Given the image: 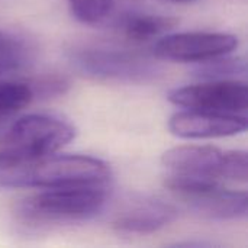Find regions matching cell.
Here are the masks:
<instances>
[{"instance_id":"cell-1","label":"cell","mask_w":248,"mask_h":248,"mask_svg":"<svg viewBox=\"0 0 248 248\" xmlns=\"http://www.w3.org/2000/svg\"><path fill=\"white\" fill-rule=\"evenodd\" d=\"M109 183L41 189L16 206V218L26 227L84 222L97 217L109 201Z\"/></svg>"},{"instance_id":"cell-7","label":"cell","mask_w":248,"mask_h":248,"mask_svg":"<svg viewBox=\"0 0 248 248\" xmlns=\"http://www.w3.org/2000/svg\"><path fill=\"white\" fill-rule=\"evenodd\" d=\"M238 46V38L227 32H179L163 36L154 45L158 60L174 62H202L228 55Z\"/></svg>"},{"instance_id":"cell-5","label":"cell","mask_w":248,"mask_h":248,"mask_svg":"<svg viewBox=\"0 0 248 248\" xmlns=\"http://www.w3.org/2000/svg\"><path fill=\"white\" fill-rule=\"evenodd\" d=\"M166 187L203 218L225 221L247 217V192L228 189L222 186L221 180L170 174L166 179Z\"/></svg>"},{"instance_id":"cell-3","label":"cell","mask_w":248,"mask_h":248,"mask_svg":"<svg viewBox=\"0 0 248 248\" xmlns=\"http://www.w3.org/2000/svg\"><path fill=\"white\" fill-rule=\"evenodd\" d=\"M76 137L65 119L48 113H31L15 121L0 135V169L33 163L57 154Z\"/></svg>"},{"instance_id":"cell-12","label":"cell","mask_w":248,"mask_h":248,"mask_svg":"<svg viewBox=\"0 0 248 248\" xmlns=\"http://www.w3.org/2000/svg\"><path fill=\"white\" fill-rule=\"evenodd\" d=\"M35 90L31 81L0 80V129L32 103Z\"/></svg>"},{"instance_id":"cell-8","label":"cell","mask_w":248,"mask_h":248,"mask_svg":"<svg viewBox=\"0 0 248 248\" xmlns=\"http://www.w3.org/2000/svg\"><path fill=\"white\" fill-rule=\"evenodd\" d=\"M177 215V209L160 198L132 195L115 212L112 228L121 234H151L170 225Z\"/></svg>"},{"instance_id":"cell-16","label":"cell","mask_w":248,"mask_h":248,"mask_svg":"<svg viewBox=\"0 0 248 248\" xmlns=\"http://www.w3.org/2000/svg\"><path fill=\"white\" fill-rule=\"evenodd\" d=\"M32 86L35 90V96L49 97V96L64 93L65 89L68 87V81H67V78L60 77V76H45V77L33 81Z\"/></svg>"},{"instance_id":"cell-11","label":"cell","mask_w":248,"mask_h":248,"mask_svg":"<svg viewBox=\"0 0 248 248\" xmlns=\"http://www.w3.org/2000/svg\"><path fill=\"white\" fill-rule=\"evenodd\" d=\"M177 25L179 20L173 16L147 12H128L118 20V29L132 42H147L160 38Z\"/></svg>"},{"instance_id":"cell-17","label":"cell","mask_w":248,"mask_h":248,"mask_svg":"<svg viewBox=\"0 0 248 248\" xmlns=\"http://www.w3.org/2000/svg\"><path fill=\"white\" fill-rule=\"evenodd\" d=\"M166 1H173V3H192L195 0H166Z\"/></svg>"},{"instance_id":"cell-9","label":"cell","mask_w":248,"mask_h":248,"mask_svg":"<svg viewBox=\"0 0 248 248\" xmlns=\"http://www.w3.org/2000/svg\"><path fill=\"white\" fill-rule=\"evenodd\" d=\"M230 158L231 151H222L217 147L182 145L166 151L161 163L170 174L228 180Z\"/></svg>"},{"instance_id":"cell-2","label":"cell","mask_w":248,"mask_h":248,"mask_svg":"<svg viewBox=\"0 0 248 248\" xmlns=\"http://www.w3.org/2000/svg\"><path fill=\"white\" fill-rule=\"evenodd\" d=\"M109 180L110 169L108 163L80 154H52L29 164L0 169V186L12 189L103 185Z\"/></svg>"},{"instance_id":"cell-14","label":"cell","mask_w":248,"mask_h":248,"mask_svg":"<svg viewBox=\"0 0 248 248\" xmlns=\"http://www.w3.org/2000/svg\"><path fill=\"white\" fill-rule=\"evenodd\" d=\"M247 73L244 57H215L202 62L193 70V76L201 80H237Z\"/></svg>"},{"instance_id":"cell-4","label":"cell","mask_w":248,"mask_h":248,"mask_svg":"<svg viewBox=\"0 0 248 248\" xmlns=\"http://www.w3.org/2000/svg\"><path fill=\"white\" fill-rule=\"evenodd\" d=\"M65 57L76 73L96 81L147 83L161 74V67L153 58L110 45H74Z\"/></svg>"},{"instance_id":"cell-15","label":"cell","mask_w":248,"mask_h":248,"mask_svg":"<svg viewBox=\"0 0 248 248\" xmlns=\"http://www.w3.org/2000/svg\"><path fill=\"white\" fill-rule=\"evenodd\" d=\"M68 6L77 20L96 25L110 15L115 0H68Z\"/></svg>"},{"instance_id":"cell-13","label":"cell","mask_w":248,"mask_h":248,"mask_svg":"<svg viewBox=\"0 0 248 248\" xmlns=\"http://www.w3.org/2000/svg\"><path fill=\"white\" fill-rule=\"evenodd\" d=\"M32 60V48L17 33L0 29V76L22 70Z\"/></svg>"},{"instance_id":"cell-6","label":"cell","mask_w":248,"mask_h":248,"mask_svg":"<svg viewBox=\"0 0 248 248\" xmlns=\"http://www.w3.org/2000/svg\"><path fill=\"white\" fill-rule=\"evenodd\" d=\"M167 99L180 108L243 115L248 108L247 83L241 80H202L173 89Z\"/></svg>"},{"instance_id":"cell-10","label":"cell","mask_w":248,"mask_h":248,"mask_svg":"<svg viewBox=\"0 0 248 248\" xmlns=\"http://www.w3.org/2000/svg\"><path fill=\"white\" fill-rule=\"evenodd\" d=\"M247 129L246 115L217 113L205 110L176 112L169 119V131L186 140L224 138L241 134Z\"/></svg>"}]
</instances>
